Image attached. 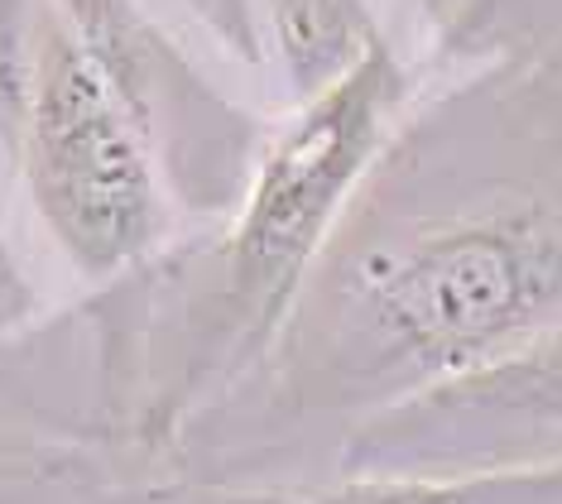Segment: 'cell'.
<instances>
[{
	"label": "cell",
	"instance_id": "obj_1",
	"mask_svg": "<svg viewBox=\"0 0 562 504\" xmlns=\"http://www.w3.org/2000/svg\"><path fill=\"white\" fill-rule=\"evenodd\" d=\"M400 101L404 72L375 38L270 145L207 279L97 307L92 360L68 384L72 443L121 481L173 471L188 428L279 341L303 279L385 149Z\"/></svg>",
	"mask_w": 562,
	"mask_h": 504
},
{
	"label": "cell",
	"instance_id": "obj_6",
	"mask_svg": "<svg viewBox=\"0 0 562 504\" xmlns=\"http://www.w3.org/2000/svg\"><path fill=\"white\" fill-rule=\"evenodd\" d=\"M116 481L92 451L44 433L0 428V504H87Z\"/></svg>",
	"mask_w": 562,
	"mask_h": 504
},
{
	"label": "cell",
	"instance_id": "obj_4",
	"mask_svg": "<svg viewBox=\"0 0 562 504\" xmlns=\"http://www.w3.org/2000/svg\"><path fill=\"white\" fill-rule=\"evenodd\" d=\"M87 504H562V461L505 471H327L299 481H101Z\"/></svg>",
	"mask_w": 562,
	"mask_h": 504
},
{
	"label": "cell",
	"instance_id": "obj_5",
	"mask_svg": "<svg viewBox=\"0 0 562 504\" xmlns=\"http://www.w3.org/2000/svg\"><path fill=\"white\" fill-rule=\"evenodd\" d=\"M265 10H270L284 72L303 101L337 82L366 54V44L380 38L361 0H265Z\"/></svg>",
	"mask_w": 562,
	"mask_h": 504
},
{
	"label": "cell",
	"instance_id": "obj_3",
	"mask_svg": "<svg viewBox=\"0 0 562 504\" xmlns=\"http://www.w3.org/2000/svg\"><path fill=\"white\" fill-rule=\"evenodd\" d=\"M562 461V327L366 418L331 471H505Z\"/></svg>",
	"mask_w": 562,
	"mask_h": 504
},
{
	"label": "cell",
	"instance_id": "obj_2",
	"mask_svg": "<svg viewBox=\"0 0 562 504\" xmlns=\"http://www.w3.org/2000/svg\"><path fill=\"white\" fill-rule=\"evenodd\" d=\"M24 188L87 279H121L164 236L149 135L63 10H44L20 87Z\"/></svg>",
	"mask_w": 562,
	"mask_h": 504
}]
</instances>
